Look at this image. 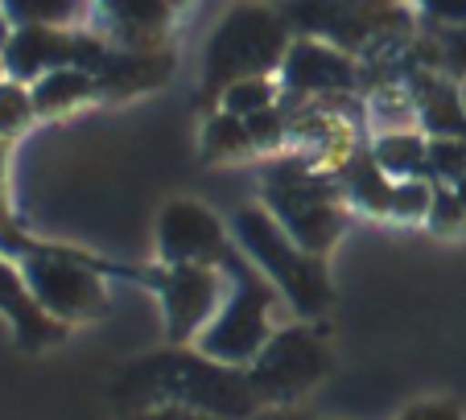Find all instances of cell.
<instances>
[{
  "mask_svg": "<svg viewBox=\"0 0 466 420\" xmlns=\"http://www.w3.org/2000/svg\"><path fill=\"white\" fill-rule=\"evenodd\" d=\"M120 404L157 408V404H182L198 408L215 420H252L260 412V400L252 392L248 371L228 367L203 350H157L145 355L137 367H128L116 384Z\"/></svg>",
  "mask_w": 466,
  "mask_h": 420,
  "instance_id": "cell-1",
  "label": "cell"
},
{
  "mask_svg": "<svg viewBox=\"0 0 466 420\" xmlns=\"http://www.w3.org/2000/svg\"><path fill=\"white\" fill-rule=\"evenodd\" d=\"M231 231H236L248 260L273 280L277 293L298 314L318 317L330 305V276H326L322 255H309L264 206H244L231 223Z\"/></svg>",
  "mask_w": 466,
  "mask_h": 420,
  "instance_id": "cell-2",
  "label": "cell"
},
{
  "mask_svg": "<svg viewBox=\"0 0 466 420\" xmlns=\"http://www.w3.org/2000/svg\"><path fill=\"white\" fill-rule=\"evenodd\" d=\"M223 276L231 280V297L219 305L215 322L198 334V350L228 367H252V359L273 338V305L277 293L264 280V272L239 252L223 255Z\"/></svg>",
  "mask_w": 466,
  "mask_h": 420,
  "instance_id": "cell-3",
  "label": "cell"
},
{
  "mask_svg": "<svg viewBox=\"0 0 466 420\" xmlns=\"http://www.w3.org/2000/svg\"><path fill=\"white\" fill-rule=\"evenodd\" d=\"M264 210L309 255H326L343 235V206H339L335 182L298 157L273 161L264 169Z\"/></svg>",
  "mask_w": 466,
  "mask_h": 420,
  "instance_id": "cell-4",
  "label": "cell"
},
{
  "mask_svg": "<svg viewBox=\"0 0 466 420\" xmlns=\"http://www.w3.org/2000/svg\"><path fill=\"white\" fill-rule=\"evenodd\" d=\"M285 54H289L285 21L264 5H239L219 21L207 45V87L223 95L239 79H268L273 70H281Z\"/></svg>",
  "mask_w": 466,
  "mask_h": 420,
  "instance_id": "cell-5",
  "label": "cell"
},
{
  "mask_svg": "<svg viewBox=\"0 0 466 420\" xmlns=\"http://www.w3.org/2000/svg\"><path fill=\"white\" fill-rule=\"evenodd\" d=\"M17 260L37 305L50 317H58L62 325L87 322V317L107 309V289L99 280L96 260H87V255L66 252V247H50V244H29Z\"/></svg>",
  "mask_w": 466,
  "mask_h": 420,
  "instance_id": "cell-6",
  "label": "cell"
},
{
  "mask_svg": "<svg viewBox=\"0 0 466 420\" xmlns=\"http://www.w3.org/2000/svg\"><path fill=\"white\" fill-rule=\"evenodd\" d=\"M326 371H330V350H326L322 334L289 325V330H277L268 346L252 359L248 379H252V392L260 404L285 408L298 395H306Z\"/></svg>",
  "mask_w": 466,
  "mask_h": 420,
  "instance_id": "cell-7",
  "label": "cell"
},
{
  "mask_svg": "<svg viewBox=\"0 0 466 420\" xmlns=\"http://www.w3.org/2000/svg\"><path fill=\"white\" fill-rule=\"evenodd\" d=\"M161 305H166V325L169 342L186 346L194 342L207 325L215 322L223 305V268L211 264H182V268H166V276L157 280Z\"/></svg>",
  "mask_w": 466,
  "mask_h": 420,
  "instance_id": "cell-8",
  "label": "cell"
},
{
  "mask_svg": "<svg viewBox=\"0 0 466 420\" xmlns=\"http://www.w3.org/2000/svg\"><path fill=\"white\" fill-rule=\"evenodd\" d=\"M231 252L228 231L207 206L198 202H169L157 219V255L166 268L182 264H211L219 268L223 255Z\"/></svg>",
  "mask_w": 466,
  "mask_h": 420,
  "instance_id": "cell-9",
  "label": "cell"
},
{
  "mask_svg": "<svg viewBox=\"0 0 466 420\" xmlns=\"http://www.w3.org/2000/svg\"><path fill=\"white\" fill-rule=\"evenodd\" d=\"M79 62V34H66L58 25H17L0 54L5 75L17 83H37L42 75Z\"/></svg>",
  "mask_w": 466,
  "mask_h": 420,
  "instance_id": "cell-10",
  "label": "cell"
},
{
  "mask_svg": "<svg viewBox=\"0 0 466 420\" xmlns=\"http://www.w3.org/2000/svg\"><path fill=\"white\" fill-rule=\"evenodd\" d=\"M0 314L13 322V334L25 350H42V346H54V342L66 334V325L58 317H50L37 297L29 293L25 276L21 268H13L9 255H0Z\"/></svg>",
  "mask_w": 466,
  "mask_h": 420,
  "instance_id": "cell-11",
  "label": "cell"
},
{
  "mask_svg": "<svg viewBox=\"0 0 466 420\" xmlns=\"http://www.w3.org/2000/svg\"><path fill=\"white\" fill-rule=\"evenodd\" d=\"M285 83H289L298 95H326V91H347L355 83V66L347 54L330 50V45L318 42H298L289 45L281 62Z\"/></svg>",
  "mask_w": 466,
  "mask_h": 420,
  "instance_id": "cell-12",
  "label": "cell"
},
{
  "mask_svg": "<svg viewBox=\"0 0 466 420\" xmlns=\"http://www.w3.org/2000/svg\"><path fill=\"white\" fill-rule=\"evenodd\" d=\"M169 75H174V54L169 50H124L104 58V66L96 70V87L120 99L161 87Z\"/></svg>",
  "mask_w": 466,
  "mask_h": 420,
  "instance_id": "cell-13",
  "label": "cell"
},
{
  "mask_svg": "<svg viewBox=\"0 0 466 420\" xmlns=\"http://www.w3.org/2000/svg\"><path fill=\"white\" fill-rule=\"evenodd\" d=\"M99 9H104L107 29L128 50H153L174 13L166 0H99Z\"/></svg>",
  "mask_w": 466,
  "mask_h": 420,
  "instance_id": "cell-14",
  "label": "cell"
},
{
  "mask_svg": "<svg viewBox=\"0 0 466 420\" xmlns=\"http://www.w3.org/2000/svg\"><path fill=\"white\" fill-rule=\"evenodd\" d=\"M29 91H34L37 115H62V112H71V107L87 104L99 87H96V75H87V70H79V66H62V70L42 75Z\"/></svg>",
  "mask_w": 466,
  "mask_h": 420,
  "instance_id": "cell-15",
  "label": "cell"
},
{
  "mask_svg": "<svg viewBox=\"0 0 466 420\" xmlns=\"http://www.w3.org/2000/svg\"><path fill=\"white\" fill-rule=\"evenodd\" d=\"M376 165L384 169L392 182H409V177H421L425 165H430V145L417 132H388V136L376 140L371 149Z\"/></svg>",
  "mask_w": 466,
  "mask_h": 420,
  "instance_id": "cell-16",
  "label": "cell"
},
{
  "mask_svg": "<svg viewBox=\"0 0 466 420\" xmlns=\"http://www.w3.org/2000/svg\"><path fill=\"white\" fill-rule=\"evenodd\" d=\"M343 185H347V194H351L363 210H380V215H388V206H392V185L396 182L376 165V157H371V153H368V157H351V161H347Z\"/></svg>",
  "mask_w": 466,
  "mask_h": 420,
  "instance_id": "cell-17",
  "label": "cell"
},
{
  "mask_svg": "<svg viewBox=\"0 0 466 420\" xmlns=\"http://www.w3.org/2000/svg\"><path fill=\"white\" fill-rule=\"evenodd\" d=\"M421 124L433 136H462L466 140V107L462 95L446 83H430V91L421 95Z\"/></svg>",
  "mask_w": 466,
  "mask_h": 420,
  "instance_id": "cell-18",
  "label": "cell"
},
{
  "mask_svg": "<svg viewBox=\"0 0 466 420\" xmlns=\"http://www.w3.org/2000/svg\"><path fill=\"white\" fill-rule=\"evenodd\" d=\"M256 145H252V132H248V124L239 120V115H211L207 120V132H203V153L211 161H228V157H248Z\"/></svg>",
  "mask_w": 466,
  "mask_h": 420,
  "instance_id": "cell-19",
  "label": "cell"
},
{
  "mask_svg": "<svg viewBox=\"0 0 466 420\" xmlns=\"http://www.w3.org/2000/svg\"><path fill=\"white\" fill-rule=\"evenodd\" d=\"M425 174H430L438 185H458L462 182L466 177V140L462 136H433Z\"/></svg>",
  "mask_w": 466,
  "mask_h": 420,
  "instance_id": "cell-20",
  "label": "cell"
},
{
  "mask_svg": "<svg viewBox=\"0 0 466 420\" xmlns=\"http://www.w3.org/2000/svg\"><path fill=\"white\" fill-rule=\"evenodd\" d=\"M34 115V91L17 79H0V140L17 136Z\"/></svg>",
  "mask_w": 466,
  "mask_h": 420,
  "instance_id": "cell-21",
  "label": "cell"
},
{
  "mask_svg": "<svg viewBox=\"0 0 466 420\" xmlns=\"http://www.w3.org/2000/svg\"><path fill=\"white\" fill-rule=\"evenodd\" d=\"M13 25H62L71 21L75 0H0Z\"/></svg>",
  "mask_w": 466,
  "mask_h": 420,
  "instance_id": "cell-22",
  "label": "cell"
},
{
  "mask_svg": "<svg viewBox=\"0 0 466 420\" xmlns=\"http://www.w3.org/2000/svg\"><path fill=\"white\" fill-rule=\"evenodd\" d=\"M273 95L277 91L268 79H239L223 91V112L248 120V115H256V112H268V107H273Z\"/></svg>",
  "mask_w": 466,
  "mask_h": 420,
  "instance_id": "cell-23",
  "label": "cell"
},
{
  "mask_svg": "<svg viewBox=\"0 0 466 420\" xmlns=\"http://www.w3.org/2000/svg\"><path fill=\"white\" fill-rule=\"evenodd\" d=\"M5 174H9V145L0 140V255H21L29 244H34V239L17 227V219H13V210H9V182H5Z\"/></svg>",
  "mask_w": 466,
  "mask_h": 420,
  "instance_id": "cell-24",
  "label": "cell"
},
{
  "mask_svg": "<svg viewBox=\"0 0 466 420\" xmlns=\"http://www.w3.org/2000/svg\"><path fill=\"white\" fill-rule=\"evenodd\" d=\"M430 206H433V182L409 177V182L392 185V206H388V215H396V219H425Z\"/></svg>",
  "mask_w": 466,
  "mask_h": 420,
  "instance_id": "cell-25",
  "label": "cell"
},
{
  "mask_svg": "<svg viewBox=\"0 0 466 420\" xmlns=\"http://www.w3.org/2000/svg\"><path fill=\"white\" fill-rule=\"evenodd\" d=\"M430 219H433V227L438 231H462L466 227V206L458 202L454 185H433Z\"/></svg>",
  "mask_w": 466,
  "mask_h": 420,
  "instance_id": "cell-26",
  "label": "cell"
},
{
  "mask_svg": "<svg viewBox=\"0 0 466 420\" xmlns=\"http://www.w3.org/2000/svg\"><path fill=\"white\" fill-rule=\"evenodd\" d=\"M244 124H248V132H252V145H256V149H277V140L285 136V120L277 115V107L248 115Z\"/></svg>",
  "mask_w": 466,
  "mask_h": 420,
  "instance_id": "cell-27",
  "label": "cell"
},
{
  "mask_svg": "<svg viewBox=\"0 0 466 420\" xmlns=\"http://www.w3.org/2000/svg\"><path fill=\"white\" fill-rule=\"evenodd\" d=\"M128 420H215L198 408H182V404H157V408H137L128 412Z\"/></svg>",
  "mask_w": 466,
  "mask_h": 420,
  "instance_id": "cell-28",
  "label": "cell"
},
{
  "mask_svg": "<svg viewBox=\"0 0 466 420\" xmlns=\"http://www.w3.org/2000/svg\"><path fill=\"white\" fill-rule=\"evenodd\" d=\"M400 420H466L462 408L450 400H425V404H413Z\"/></svg>",
  "mask_w": 466,
  "mask_h": 420,
  "instance_id": "cell-29",
  "label": "cell"
},
{
  "mask_svg": "<svg viewBox=\"0 0 466 420\" xmlns=\"http://www.w3.org/2000/svg\"><path fill=\"white\" fill-rule=\"evenodd\" d=\"M421 5L441 21H466V0H421Z\"/></svg>",
  "mask_w": 466,
  "mask_h": 420,
  "instance_id": "cell-30",
  "label": "cell"
},
{
  "mask_svg": "<svg viewBox=\"0 0 466 420\" xmlns=\"http://www.w3.org/2000/svg\"><path fill=\"white\" fill-rule=\"evenodd\" d=\"M252 420H309L306 412H298V408H289V404H285V408H268V412H256Z\"/></svg>",
  "mask_w": 466,
  "mask_h": 420,
  "instance_id": "cell-31",
  "label": "cell"
},
{
  "mask_svg": "<svg viewBox=\"0 0 466 420\" xmlns=\"http://www.w3.org/2000/svg\"><path fill=\"white\" fill-rule=\"evenodd\" d=\"M13 21L9 17H5V9H0V54H5V45H9V37H13Z\"/></svg>",
  "mask_w": 466,
  "mask_h": 420,
  "instance_id": "cell-32",
  "label": "cell"
},
{
  "mask_svg": "<svg viewBox=\"0 0 466 420\" xmlns=\"http://www.w3.org/2000/svg\"><path fill=\"white\" fill-rule=\"evenodd\" d=\"M454 194H458V202H462V206H466V177H462V182L454 185Z\"/></svg>",
  "mask_w": 466,
  "mask_h": 420,
  "instance_id": "cell-33",
  "label": "cell"
},
{
  "mask_svg": "<svg viewBox=\"0 0 466 420\" xmlns=\"http://www.w3.org/2000/svg\"><path fill=\"white\" fill-rule=\"evenodd\" d=\"M169 9H182V5H190V0H166Z\"/></svg>",
  "mask_w": 466,
  "mask_h": 420,
  "instance_id": "cell-34",
  "label": "cell"
},
{
  "mask_svg": "<svg viewBox=\"0 0 466 420\" xmlns=\"http://www.w3.org/2000/svg\"><path fill=\"white\" fill-rule=\"evenodd\" d=\"M458 58H462V62H466V50H458Z\"/></svg>",
  "mask_w": 466,
  "mask_h": 420,
  "instance_id": "cell-35",
  "label": "cell"
},
{
  "mask_svg": "<svg viewBox=\"0 0 466 420\" xmlns=\"http://www.w3.org/2000/svg\"><path fill=\"white\" fill-rule=\"evenodd\" d=\"M0 79H5V66H0Z\"/></svg>",
  "mask_w": 466,
  "mask_h": 420,
  "instance_id": "cell-36",
  "label": "cell"
}]
</instances>
